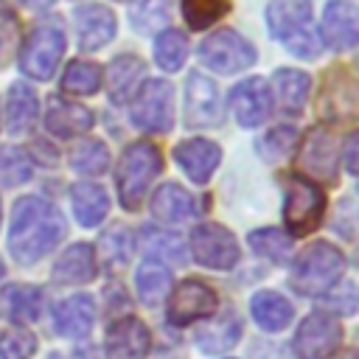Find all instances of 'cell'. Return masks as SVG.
<instances>
[{
	"mask_svg": "<svg viewBox=\"0 0 359 359\" xmlns=\"http://www.w3.org/2000/svg\"><path fill=\"white\" fill-rule=\"evenodd\" d=\"M76 34L84 50H98L115 36V14L107 6H81L76 11Z\"/></svg>",
	"mask_w": 359,
	"mask_h": 359,
	"instance_id": "cell-18",
	"label": "cell"
},
{
	"mask_svg": "<svg viewBox=\"0 0 359 359\" xmlns=\"http://www.w3.org/2000/svg\"><path fill=\"white\" fill-rule=\"evenodd\" d=\"M28 8H48V6H53L56 0H22Z\"/></svg>",
	"mask_w": 359,
	"mask_h": 359,
	"instance_id": "cell-44",
	"label": "cell"
},
{
	"mask_svg": "<svg viewBox=\"0 0 359 359\" xmlns=\"http://www.w3.org/2000/svg\"><path fill=\"white\" fill-rule=\"evenodd\" d=\"M219 300H216V292L196 280V278H188L182 280L174 292H171V303H168V320L174 325H188L199 317H210L216 311Z\"/></svg>",
	"mask_w": 359,
	"mask_h": 359,
	"instance_id": "cell-12",
	"label": "cell"
},
{
	"mask_svg": "<svg viewBox=\"0 0 359 359\" xmlns=\"http://www.w3.org/2000/svg\"><path fill=\"white\" fill-rule=\"evenodd\" d=\"M95 320V309L93 300L87 294H70L67 300H62L53 311V325L62 337H87Z\"/></svg>",
	"mask_w": 359,
	"mask_h": 359,
	"instance_id": "cell-20",
	"label": "cell"
},
{
	"mask_svg": "<svg viewBox=\"0 0 359 359\" xmlns=\"http://www.w3.org/2000/svg\"><path fill=\"white\" fill-rule=\"evenodd\" d=\"M230 109L241 126H258L266 121L272 109V93L269 84L261 76L244 79L230 90Z\"/></svg>",
	"mask_w": 359,
	"mask_h": 359,
	"instance_id": "cell-13",
	"label": "cell"
},
{
	"mask_svg": "<svg viewBox=\"0 0 359 359\" xmlns=\"http://www.w3.org/2000/svg\"><path fill=\"white\" fill-rule=\"evenodd\" d=\"M36 112H39V104H36V93L28 87V84H14L11 93H8V112H6V121H8V129L14 135L20 132H28L36 121Z\"/></svg>",
	"mask_w": 359,
	"mask_h": 359,
	"instance_id": "cell-31",
	"label": "cell"
},
{
	"mask_svg": "<svg viewBox=\"0 0 359 359\" xmlns=\"http://www.w3.org/2000/svg\"><path fill=\"white\" fill-rule=\"evenodd\" d=\"M294 129L292 126H275L272 132H266L264 137H261V151H264V157L266 160H280V157H286L289 151H292V146H294Z\"/></svg>",
	"mask_w": 359,
	"mask_h": 359,
	"instance_id": "cell-41",
	"label": "cell"
},
{
	"mask_svg": "<svg viewBox=\"0 0 359 359\" xmlns=\"http://www.w3.org/2000/svg\"><path fill=\"white\" fill-rule=\"evenodd\" d=\"M238 337H241V317L227 311L224 317H219L210 325H205L199 331L196 342H199V348L205 353H224L227 348H233L238 342Z\"/></svg>",
	"mask_w": 359,
	"mask_h": 359,
	"instance_id": "cell-28",
	"label": "cell"
},
{
	"mask_svg": "<svg viewBox=\"0 0 359 359\" xmlns=\"http://www.w3.org/2000/svg\"><path fill=\"white\" fill-rule=\"evenodd\" d=\"M20 48V22L17 14L0 3V67H6Z\"/></svg>",
	"mask_w": 359,
	"mask_h": 359,
	"instance_id": "cell-39",
	"label": "cell"
},
{
	"mask_svg": "<svg viewBox=\"0 0 359 359\" xmlns=\"http://www.w3.org/2000/svg\"><path fill=\"white\" fill-rule=\"evenodd\" d=\"M174 160L177 165L185 171L188 180H194L196 185L208 182L210 174L216 171L219 160H222V151L213 140H205V137H191V140H182L177 149H174Z\"/></svg>",
	"mask_w": 359,
	"mask_h": 359,
	"instance_id": "cell-16",
	"label": "cell"
},
{
	"mask_svg": "<svg viewBox=\"0 0 359 359\" xmlns=\"http://www.w3.org/2000/svg\"><path fill=\"white\" fill-rule=\"evenodd\" d=\"M191 250L208 269H233L238 264V241L222 224H199L191 236Z\"/></svg>",
	"mask_w": 359,
	"mask_h": 359,
	"instance_id": "cell-9",
	"label": "cell"
},
{
	"mask_svg": "<svg viewBox=\"0 0 359 359\" xmlns=\"http://www.w3.org/2000/svg\"><path fill=\"white\" fill-rule=\"evenodd\" d=\"M143 70L146 67H143V62L137 56L123 53V56L112 59L109 76H107V87H109L112 104H123V101H129L135 95V90H137V84L143 79Z\"/></svg>",
	"mask_w": 359,
	"mask_h": 359,
	"instance_id": "cell-24",
	"label": "cell"
},
{
	"mask_svg": "<svg viewBox=\"0 0 359 359\" xmlns=\"http://www.w3.org/2000/svg\"><path fill=\"white\" fill-rule=\"evenodd\" d=\"M250 311L252 320L264 328V331H283L292 323V303L278 294V292H258L250 300Z\"/></svg>",
	"mask_w": 359,
	"mask_h": 359,
	"instance_id": "cell-25",
	"label": "cell"
},
{
	"mask_svg": "<svg viewBox=\"0 0 359 359\" xmlns=\"http://www.w3.org/2000/svg\"><path fill=\"white\" fill-rule=\"evenodd\" d=\"M135 289L146 306H157L171 292V272L157 261H146L135 272Z\"/></svg>",
	"mask_w": 359,
	"mask_h": 359,
	"instance_id": "cell-30",
	"label": "cell"
},
{
	"mask_svg": "<svg viewBox=\"0 0 359 359\" xmlns=\"http://www.w3.org/2000/svg\"><path fill=\"white\" fill-rule=\"evenodd\" d=\"M65 53V34L56 22H42L31 31V36L25 39L22 45V53H20V65H22V73L36 79V81H45L53 76L59 59Z\"/></svg>",
	"mask_w": 359,
	"mask_h": 359,
	"instance_id": "cell-6",
	"label": "cell"
},
{
	"mask_svg": "<svg viewBox=\"0 0 359 359\" xmlns=\"http://www.w3.org/2000/svg\"><path fill=\"white\" fill-rule=\"evenodd\" d=\"M171 0H140L132 11V28L137 31H151L168 20Z\"/></svg>",
	"mask_w": 359,
	"mask_h": 359,
	"instance_id": "cell-40",
	"label": "cell"
},
{
	"mask_svg": "<svg viewBox=\"0 0 359 359\" xmlns=\"http://www.w3.org/2000/svg\"><path fill=\"white\" fill-rule=\"evenodd\" d=\"M345 269V258L337 247H331L328 241H317L314 247H309L297 264L292 266V275H289V283L294 292L306 294V297H314V294H323L328 292L339 275Z\"/></svg>",
	"mask_w": 359,
	"mask_h": 359,
	"instance_id": "cell-4",
	"label": "cell"
},
{
	"mask_svg": "<svg viewBox=\"0 0 359 359\" xmlns=\"http://www.w3.org/2000/svg\"><path fill=\"white\" fill-rule=\"evenodd\" d=\"M45 126L56 137H76L93 129V112L81 104H70L65 98H53L45 109Z\"/></svg>",
	"mask_w": 359,
	"mask_h": 359,
	"instance_id": "cell-19",
	"label": "cell"
},
{
	"mask_svg": "<svg viewBox=\"0 0 359 359\" xmlns=\"http://www.w3.org/2000/svg\"><path fill=\"white\" fill-rule=\"evenodd\" d=\"M151 213H154V219H160L165 224H177L194 213V199L185 188L165 182L157 188V194L151 199Z\"/></svg>",
	"mask_w": 359,
	"mask_h": 359,
	"instance_id": "cell-26",
	"label": "cell"
},
{
	"mask_svg": "<svg viewBox=\"0 0 359 359\" xmlns=\"http://www.w3.org/2000/svg\"><path fill=\"white\" fill-rule=\"evenodd\" d=\"M272 87H275V95L280 101V107L286 112H300L306 98H309V90H311V79L300 70H278L272 76Z\"/></svg>",
	"mask_w": 359,
	"mask_h": 359,
	"instance_id": "cell-29",
	"label": "cell"
},
{
	"mask_svg": "<svg viewBox=\"0 0 359 359\" xmlns=\"http://www.w3.org/2000/svg\"><path fill=\"white\" fill-rule=\"evenodd\" d=\"M132 123L143 132H168L174 123V87L163 79L146 81L135 95Z\"/></svg>",
	"mask_w": 359,
	"mask_h": 359,
	"instance_id": "cell-8",
	"label": "cell"
},
{
	"mask_svg": "<svg viewBox=\"0 0 359 359\" xmlns=\"http://www.w3.org/2000/svg\"><path fill=\"white\" fill-rule=\"evenodd\" d=\"M247 241H250V247H252L258 255H264V258H269V261H286L289 252H292V238H289L286 233H280V230H272V227L250 233Z\"/></svg>",
	"mask_w": 359,
	"mask_h": 359,
	"instance_id": "cell-36",
	"label": "cell"
},
{
	"mask_svg": "<svg viewBox=\"0 0 359 359\" xmlns=\"http://www.w3.org/2000/svg\"><path fill=\"white\" fill-rule=\"evenodd\" d=\"M62 238H65V219L50 202L39 196H22L14 205L8 247L20 264L39 261Z\"/></svg>",
	"mask_w": 359,
	"mask_h": 359,
	"instance_id": "cell-1",
	"label": "cell"
},
{
	"mask_svg": "<svg viewBox=\"0 0 359 359\" xmlns=\"http://www.w3.org/2000/svg\"><path fill=\"white\" fill-rule=\"evenodd\" d=\"M3 272H6V269H3V261H0V278H3Z\"/></svg>",
	"mask_w": 359,
	"mask_h": 359,
	"instance_id": "cell-45",
	"label": "cell"
},
{
	"mask_svg": "<svg viewBox=\"0 0 359 359\" xmlns=\"http://www.w3.org/2000/svg\"><path fill=\"white\" fill-rule=\"evenodd\" d=\"M70 165L84 174V177H98L101 171H107L109 165V151L101 140H84L73 154H70Z\"/></svg>",
	"mask_w": 359,
	"mask_h": 359,
	"instance_id": "cell-34",
	"label": "cell"
},
{
	"mask_svg": "<svg viewBox=\"0 0 359 359\" xmlns=\"http://www.w3.org/2000/svg\"><path fill=\"white\" fill-rule=\"evenodd\" d=\"M28 180H31V163H28L25 151L14 149V146H3L0 149V185L14 188Z\"/></svg>",
	"mask_w": 359,
	"mask_h": 359,
	"instance_id": "cell-37",
	"label": "cell"
},
{
	"mask_svg": "<svg viewBox=\"0 0 359 359\" xmlns=\"http://www.w3.org/2000/svg\"><path fill=\"white\" fill-rule=\"evenodd\" d=\"M0 216H3V210H0Z\"/></svg>",
	"mask_w": 359,
	"mask_h": 359,
	"instance_id": "cell-46",
	"label": "cell"
},
{
	"mask_svg": "<svg viewBox=\"0 0 359 359\" xmlns=\"http://www.w3.org/2000/svg\"><path fill=\"white\" fill-rule=\"evenodd\" d=\"M230 11V0H182V17L194 31L219 22Z\"/></svg>",
	"mask_w": 359,
	"mask_h": 359,
	"instance_id": "cell-33",
	"label": "cell"
},
{
	"mask_svg": "<svg viewBox=\"0 0 359 359\" xmlns=\"http://www.w3.org/2000/svg\"><path fill=\"white\" fill-rule=\"evenodd\" d=\"M356 146H359V137L351 135V137H348V149H345V165H348L351 174H356V168H359V165H356Z\"/></svg>",
	"mask_w": 359,
	"mask_h": 359,
	"instance_id": "cell-43",
	"label": "cell"
},
{
	"mask_svg": "<svg viewBox=\"0 0 359 359\" xmlns=\"http://www.w3.org/2000/svg\"><path fill=\"white\" fill-rule=\"evenodd\" d=\"M0 309L6 311V317L17 320V323H31L39 317L42 311V292L36 286H8L0 297Z\"/></svg>",
	"mask_w": 359,
	"mask_h": 359,
	"instance_id": "cell-27",
	"label": "cell"
},
{
	"mask_svg": "<svg viewBox=\"0 0 359 359\" xmlns=\"http://www.w3.org/2000/svg\"><path fill=\"white\" fill-rule=\"evenodd\" d=\"M342 342V328L328 314H309L297 334H294V353L297 359H328Z\"/></svg>",
	"mask_w": 359,
	"mask_h": 359,
	"instance_id": "cell-10",
	"label": "cell"
},
{
	"mask_svg": "<svg viewBox=\"0 0 359 359\" xmlns=\"http://www.w3.org/2000/svg\"><path fill=\"white\" fill-rule=\"evenodd\" d=\"M163 168V157L160 149L149 140L132 143L121 163H118V199L126 210H137L143 202V194L149 188V182L160 174Z\"/></svg>",
	"mask_w": 359,
	"mask_h": 359,
	"instance_id": "cell-3",
	"label": "cell"
},
{
	"mask_svg": "<svg viewBox=\"0 0 359 359\" xmlns=\"http://www.w3.org/2000/svg\"><path fill=\"white\" fill-rule=\"evenodd\" d=\"M323 115L328 118H351L356 112V90H353V79L345 70H331V79H325L323 87Z\"/></svg>",
	"mask_w": 359,
	"mask_h": 359,
	"instance_id": "cell-21",
	"label": "cell"
},
{
	"mask_svg": "<svg viewBox=\"0 0 359 359\" xmlns=\"http://www.w3.org/2000/svg\"><path fill=\"white\" fill-rule=\"evenodd\" d=\"M95 278V252L90 244H73L53 266L56 283H87Z\"/></svg>",
	"mask_w": 359,
	"mask_h": 359,
	"instance_id": "cell-23",
	"label": "cell"
},
{
	"mask_svg": "<svg viewBox=\"0 0 359 359\" xmlns=\"http://www.w3.org/2000/svg\"><path fill=\"white\" fill-rule=\"evenodd\" d=\"M70 205H73V213H76L79 224L95 227V224L104 222V216L109 210V196L95 182H76L70 188Z\"/></svg>",
	"mask_w": 359,
	"mask_h": 359,
	"instance_id": "cell-22",
	"label": "cell"
},
{
	"mask_svg": "<svg viewBox=\"0 0 359 359\" xmlns=\"http://www.w3.org/2000/svg\"><path fill=\"white\" fill-rule=\"evenodd\" d=\"M34 351H36V339L22 325L0 334V359H31Z\"/></svg>",
	"mask_w": 359,
	"mask_h": 359,
	"instance_id": "cell-38",
	"label": "cell"
},
{
	"mask_svg": "<svg viewBox=\"0 0 359 359\" xmlns=\"http://www.w3.org/2000/svg\"><path fill=\"white\" fill-rule=\"evenodd\" d=\"M266 25L269 34L294 56L314 59L320 53V42L311 28V0H272L266 8Z\"/></svg>",
	"mask_w": 359,
	"mask_h": 359,
	"instance_id": "cell-2",
	"label": "cell"
},
{
	"mask_svg": "<svg viewBox=\"0 0 359 359\" xmlns=\"http://www.w3.org/2000/svg\"><path fill=\"white\" fill-rule=\"evenodd\" d=\"M154 59L168 73L180 70L185 65V59H188V42H185V36L180 31H174V28L163 31L157 36V42H154Z\"/></svg>",
	"mask_w": 359,
	"mask_h": 359,
	"instance_id": "cell-32",
	"label": "cell"
},
{
	"mask_svg": "<svg viewBox=\"0 0 359 359\" xmlns=\"http://www.w3.org/2000/svg\"><path fill=\"white\" fill-rule=\"evenodd\" d=\"M185 123L202 129L222 123V93L202 73H191L185 81Z\"/></svg>",
	"mask_w": 359,
	"mask_h": 359,
	"instance_id": "cell-11",
	"label": "cell"
},
{
	"mask_svg": "<svg viewBox=\"0 0 359 359\" xmlns=\"http://www.w3.org/2000/svg\"><path fill=\"white\" fill-rule=\"evenodd\" d=\"M323 39L334 50H351L359 39V14L348 0H331L323 11Z\"/></svg>",
	"mask_w": 359,
	"mask_h": 359,
	"instance_id": "cell-15",
	"label": "cell"
},
{
	"mask_svg": "<svg viewBox=\"0 0 359 359\" xmlns=\"http://www.w3.org/2000/svg\"><path fill=\"white\" fill-rule=\"evenodd\" d=\"M143 247L151 250V252H160V255L171 258L174 264H182V261H185V250H182V241H180L177 236L146 230V233H143Z\"/></svg>",
	"mask_w": 359,
	"mask_h": 359,
	"instance_id": "cell-42",
	"label": "cell"
},
{
	"mask_svg": "<svg viewBox=\"0 0 359 359\" xmlns=\"http://www.w3.org/2000/svg\"><path fill=\"white\" fill-rule=\"evenodd\" d=\"M149 328L137 317H123L107 331V356L109 359H146L149 353Z\"/></svg>",
	"mask_w": 359,
	"mask_h": 359,
	"instance_id": "cell-17",
	"label": "cell"
},
{
	"mask_svg": "<svg viewBox=\"0 0 359 359\" xmlns=\"http://www.w3.org/2000/svg\"><path fill=\"white\" fill-rule=\"evenodd\" d=\"M199 62L216 73H238L255 62V48L250 39H244L233 28H222L202 39L199 45Z\"/></svg>",
	"mask_w": 359,
	"mask_h": 359,
	"instance_id": "cell-5",
	"label": "cell"
},
{
	"mask_svg": "<svg viewBox=\"0 0 359 359\" xmlns=\"http://www.w3.org/2000/svg\"><path fill=\"white\" fill-rule=\"evenodd\" d=\"M101 84V67L93 62H70L62 79V87L76 95H93Z\"/></svg>",
	"mask_w": 359,
	"mask_h": 359,
	"instance_id": "cell-35",
	"label": "cell"
},
{
	"mask_svg": "<svg viewBox=\"0 0 359 359\" xmlns=\"http://www.w3.org/2000/svg\"><path fill=\"white\" fill-rule=\"evenodd\" d=\"M325 213V196L323 191L303 180V177H289L286 182V205H283V219L292 236H306L311 233Z\"/></svg>",
	"mask_w": 359,
	"mask_h": 359,
	"instance_id": "cell-7",
	"label": "cell"
},
{
	"mask_svg": "<svg viewBox=\"0 0 359 359\" xmlns=\"http://www.w3.org/2000/svg\"><path fill=\"white\" fill-rule=\"evenodd\" d=\"M297 163H300V168H306L311 177H317V180H323V182H334V180H337V165H339L334 135H331L328 129H323V126L311 129V132L303 137Z\"/></svg>",
	"mask_w": 359,
	"mask_h": 359,
	"instance_id": "cell-14",
	"label": "cell"
}]
</instances>
